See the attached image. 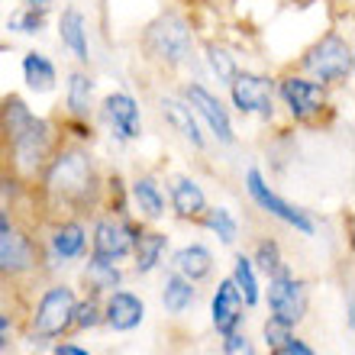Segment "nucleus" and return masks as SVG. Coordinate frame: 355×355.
<instances>
[{
	"label": "nucleus",
	"instance_id": "nucleus-30",
	"mask_svg": "<svg viewBox=\"0 0 355 355\" xmlns=\"http://www.w3.org/2000/svg\"><path fill=\"white\" fill-rule=\"evenodd\" d=\"M46 13L49 10H36V7H23L17 13H10L7 29L10 33H19V36H39L46 29Z\"/></svg>",
	"mask_w": 355,
	"mask_h": 355
},
{
	"label": "nucleus",
	"instance_id": "nucleus-37",
	"mask_svg": "<svg viewBox=\"0 0 355 355\" xmlns=\"http://www.w3.org/2000/svg\"><path fill=\"white\" fill-rule=\"evenodd\" d=\"M52 355H91V352L75 346V343H55V346H52Z\"/></svg>",
	"mask_w": 355,
	"mask_h": 355
},
{
	"label": "nucleus",
	"instance_id": "nucleus-29",
	"mask_svg": "<svg viewBox=\"0 0 355 355\" xmlns=\"http://www.w3.org/2000/svg\"><path fill=\"white\" fill-rule=\"evenodd\" d=\"M200 223H204L210 233L220 236L223 245H233L236 236H239V223H236V216L230 214L226 207H207L204 216H200Z\"/></svg>",
	"mask_w": 355,
	"mask_h": 355
},
{
	"label": "nucleus",
	"instance_id": "nucleus-13",
	"mask_svg": "<svg viewBox=\"0 0 355 355\" xmlns=\"http://www.w3.org/2000/svg\"><path fill=\"white\" fill-rule=\"evenodd\" d=\"M97 110H101V120L110 126L116 142L126 146V142H136L142 136V110L130 91H110Z\"/></svg>",
	"mask_w": 355,
	"mask_h": 355
},
{
	"label": "nucleus",
	"instance_id": "nucleus-38",
	"mask_svg": "<svg viewBox=\"0 0 355 355\" xmlns=\"http://www.w3.org/2000/svg\"><path fill=\"white\" fill-rule=\"evenodd\" d=\"M13 216H10V210L7 207H0V233H7V230H13Z\"/></svg>",
	"mask_w": 355,
	"mask_h": 355
},
{
	"label": "nucleus",
	"instance_id": "nucleus-4",
	"mask_svg": "<svg viewBox=\"0 0 355 355\" xmlns=\"http://www.w3.org/2000/svg\"><path fill=\"white\" fill-rule=\"evenodd\" d=\"M300 75L313 78L323 87H343L355 75V49L339 29H327L313 46L297 58Z\"/></svg>",
	"mask_w": 355,
	"mask_h": 355
},
{
	"label": "nucleus",
	"instance_id": "nucleus-28",
	"mask_svg": "<svg viewBox=\"0 0 355 355\" xmlns=\"http://www.w3.org/2000/svg\"><path fill=\"white\" fill-rule=\"evenodd\" d=\"M230 281L236 284V291H239V297H243L245 307H255V304L262 300V291H259V278H255V265H252V259H249V255H236Z\"/></svg>",
	"mask_w": 355,
	"mask_h": 355
},
{
	"label": "nucleus",
	"instance_id": "nucleus-2",
	"mask_svg": "<svg viewBox=\"0 0 355 355\" xmlns=\"http://www.w3.org/2000/svg\"><path fill=\"white\" fill-rule=\"evenodd\" d=\"M39 200L55 214H94L103 200V175L94 152L85 142H71L62 136L49 165L36 181Z\"/></svg>",
	"mask_w": 355,
	"mask_h": 355
},
{
	"label": "nucleus",
	"instance_id": "nucleus-39",
	"mask_svg": "<svg viewBox=\"0 0 355 355\" xmlns=\"http://www.w3.org/2000/svg\"><path fill=\"white\" fill-rule=\"evenodd\" d=\"M26 7H36V10H49L52 7V0H23Z\"/></svg>",
	"mask_w": 355,
	"mask_h": 355
},
{
	"label": "nucleus",
	"instance_id": "nucleus-6",
	"mask_svg": "<svg viewBox=\"0 0 355 355\" xmlns=\"http://www.w3.org/2000/svg\"><path fill=\"white\" fill-rule=\"evenodd\" d=\"M75 288H68V284H52L42 291V297L33 310V323H29L33 343H49V339L65 336L75 327Z\"/></svg>",
	"mask_w": 355,
	"mask_h": 355
},
{
	"label": "nucleus",
	"instance_id": "nucleus-11",
	"mask_svg": "<svg viewBox=\"0 0 355 355\" xmlns=\"http://www.w3.org/2000/svg\"><path fill=\"white\" fill-rule=\"evenodd\" d=\"M268 310L271 320L294 329L307 317V284L294 278L288 268H278L268 278Z\"/></svg>",
	"mask_w": 355,
	"mask_h": 355
},
{
	"label": "nucleus",
	"instance_id": "nucleus-9",
	"mask_svg": "<svg viewBox=\"0 0 355 355\" xmlns=\"http://www.w3.org/2000/svg\"><path fill=\"white\" fill-rule=\"evenodd\" d=\"M226 91H230V103L236 107V113L262 116V120L275 116V78L239 68L236 78L226 85Z\"/></svg>",
	"mask_w": 355,
	"mask_h": 355
},
{
	"label": "nucleus",
	"instance_id": "nucleus-20",
	"mask_svg": "<svg viewBox=\"0 0 355 355\" xmlns=\"http://www.w3.org/2000/svg\"><path fill=\"white\" fill-rule=\"evenodd\" d=\"M168 194H171V210H175L178 220H200V216H204L207 194L194 178H187V175L175 178Z\"/></svg>",
	"mask_w": 355,
	"mask_h": 355
},
{
	"label": "nucleus",
	"instance_id": "nucleus-32",
	"mask_svg": "<svg viewBox=\"0 0 355 355\" xmlns=\"http://www.w3.org/2000/svg\"><path fill=\"white\" fill-rule=\"evenodd\" d=\"M103 317H101V297L97 294H91V297L78 300L75 304V327L78 329H94L101 327Z\"/></svg>",
	"mask_w": 355,
	"mask_h": 355
},
{
	"label": "nucleus",
	"instance_id": "nucleus-23",
	"mask_svg": "<svg viewBox=\"0 0 355 355\" xmlns=\"http://www.w3.org/2000/svg\"><path fill=\"white\" fill-rule=\"evenodd\" d=\"M171 268L181 275V278L187 281H204L214 275V255H210V249L200 243H191V245H181L175 255H171Z\"/></svg>",
	"mask_w": 355,
	"mask_h": 355
},
{
	"label": "nucleus",
	"instance_id": "nucleus-7",
	"mask_svg": "<svg viewBox=\"0 0 355 355\" xmlns=\"http://www.w3.org/2000/svg\"><path fill=\"white\" fill-rule=\"evenodd\" d=\"M245 191H249V197H252V204L259 207V210H265V214L281 220V223H288L291 230H297L300 236L317 233V220L310 216V210H304V207L291 204V200H284L281 194H275L268 187V181H265L262 168L245 171Z\"/></svg>",
	"mask_w": 355,
	"mask_h": 355
},
{
	"label": "nucleus",
	"instance_id": "nucleus-36",
	"mask_svg": "<svg viewBox=\"0 0 355 355\" xmlns=\"http://www.w3.org/2000/svg\"><path fill=\"white\" fill-rule=\"evenodd\" d=\"M10 336H13V320H10L7 313L0 310V352L10 346Z\"/></svg>",
	"mask_w": 355,
	"mask_h": 355
},
{
	"label": "nucleus",
	"instance_id": "nucleus-1",
	"mask_svg": "<svg viewBox=\"0 0 355 355\" xmlns=\"http://www.w3.org/2000/svg\"><path fill=\"white\" fill-rule=\"evenodd\" d=\"M58 142L62 130L55 120L36 116L19 94L0 97V162L3 175H10L19 187H36Z\"/></svg>",
	"mask_w": 355,
	"mask_h": 355
},
{
	"label": "nucleus",
	"instance_id": "nucleus-17",
	"mask_svg": "<svg viewBox=\"0 0 355 355\" xmlns=\"http://www.w3.org/2000/svg\"><path fill=\"white\" fill-rule=\"evenodd\" d=\"M101 317L113 333H130L146 320V304L132 291H110L101 304Z\"/></svg>",
	"mask_w": 355,
	"mask_h": 355
},
{
	"label": "nucleus",
	"instance_id": "nucleus-26",
	"mask_svg": "<svg viewBox=\"0 0 355 355\" xmlns=\"http://www.w3.org/2000/svg\"><path fill=\"white\" fill-rule=\"evenodd\" d=\"M85 281L87 288H91V294H110V291H116L123 284V271L116 268V262H101V259H87L85 265Z\"/></svg>",
	"mask_w": 355,
	"mask_h": 355
},
{
	"label": "nucleus",
	"instance_id": "nucleus-27",
	"mask_svg": "<svg viewBox=\"0 0 355 355\" xmlns=\"http://www.w3.org/2000/svg\"><path fill=\"white\" fill-rule=\"evenodd\" d=\"M204 62H207V68H210V75L216 78V85H223V87L230 85L236 78V71H239L236 55L223 46V42H214V39L204 46Z\"/></svg>",
	"mask_w": 355,
	"mask_h": 355
},
{
	"label": "nucleus",
	"instance_id": "nucleus-35",
	"mask_svg": "<svg viewBox=\"0 0 355 355\" xmlns=\"http://www.w3.org/2000/svg\"><path fill=\"white\" fill-rule=\"evenodd\" d=\"M271 355H317V352H313V349H310L307 343H304V339L291 336L288 343H284V346L278 349V352H271Z\"/></svg>",
	"mask_w": 355,
	"mask_h": 355
},
{
	"label": "nucleus",
	"instance_id": "nucleus-33",
	"mask_svg": "<svg viewBox=\"0 0 355 355\" xmlns=\"http://www.w3.org/2000/svg\"><path fill=\"white\" fill-rule=\"evenodd\" d=\"M262 336H265V346H268V352H278V349L284 346V343H288L291 336H294V329L268 317V323L262 327Z\"/></svg>",
	"mask_w": 355,
	"mask_h": 355
},
{
	"label": "nucleus",
	"instance_id": "nucleus-24",
	"mask_svg": "<svg viewBox=\"0 0 355 355\" xmlns=\"http://www.w3.org/2000/svg\"><path fill=\"white\" fill-rule=\"evenodd\" d=\"M19 68H23V81H26L29 91H36V94L55 91L58 68H55V62H52L49 55H42V52H26L23 62H19Z\"/></svg>",
	"mask_w": 355,
	"mask_h": 355
},
{
	"label": "nucleus",
	"instance_id": "nucleus-31",
	"mask_svg": "<svg viewBox=\"0 0 355 355\" xmlns=\"http://www.w3.org/2000/svg\"><path fill=\"white\" fill-rule=\"evenodd\" d=\"M252 265L262 275H275L278 268H284V259H281V245L275 239H262V243L255 245V255H252Z\"/></svg>",
	"mask_w": 355,
	"mask_h": 355
},
{
	"label": "nucleus",
	"instance_id": "nucleus-21",
	"mask_svg": "<svg viewBox=\"0 0 355 355\" xmlns=\"http://www.w3.org/2000/svg\"><path fill=\"white\" fill-rule=\"evenodd\" d=\"M168 249V236L159 233V230H146L139 226V233H136V243H132V268L136 275H149L162 265V255Z\"/></svg>",
	"mask_w": 355,
	"mask_h": 355
},
{
	"label": "nucleus",
	"instance_id": "nucleus-19",
	"mask_svg": "<svg viewBox=\"0 0 355 355\" xmlns=\"http://www.w3.org/2000/svg\"><path fill=\"white\" fill-rule=\"evenodd\" d=\"M58 39L62 46L75 55V62L81 68H91V42H87V17L78 7H65L58 13Z\"/></svg>",
	"mask_w": 355,
	"mask_h": 355
},
{
	"label": "nucleus",
	"instance_id": "nucleus-10",
	"mask_svg": "<svg viewBox=\"0 0 355 355\" xmlns=\"http://www.w3.org/2000/svg\"><path fill=\"white\" fill-rule=\"evenodd\" d=\"M181 97H184L187 107L194 110V116L204 123L207 132H210L220 146H233L236 130H233V120H230V107H226L210 87L200 85V81H187V85L181 87Z\"/></svg>",
	"mask_w": 355,
	"mask_h": 355
},
{
	"label": "nucleus",
	"instance_id": "nucleus-14",
	"mask_svg": "<svg viewBox=\"0 0 355 355\" xmlns=\"http://www.w3.org/2000/svg\"><path fill=\"white\" fill-rule=\"evenodd\" d=\"M87 252V226L81 223V216H62L52 223V233H49V255L55 262L68 265L85 259Z\"/></svg>",
	"mask_w": 355,
	"mask_h": 355
},
{
	"label": "nucleus",
	"instance_id": "nucleus-15",
	"mask_svg": "<svg viewBox=\"0 0 355 355\" xmlns=\"http://www.w3.org/2000/svg\"><path fill=\"white\" fill-rule=\"evenodd\" d=\"M159 110H162V120L168 123L187 146H194L197 152L207 149V136H204V130H200V120L194 116V110L187 107V101L181 94H165L159 101Z\"/></svg>",
	"mask_w": 355,
	"mask_h": 355
},
{
	"label": "nucleus",
	"instance_id": "nucleus-18",
	"mask_svg": "<svg viewBox=\"0 0 355 355\" xmlns=\"http://www.w3.org/2000/svg\"><path fill=\"white\" fill-rule=\"evenodd\" d=\"M210 320H214V327L220 336H230V333H236V329L243 327L245 304L230 278H223L216 284V294H214V300H210Z\"/></svg>",
	"mask_w": 355,
	"mask_h": 355
},
{
	"label": "nucleus",
	"instance_id": "nucleus-25",
	"mask_svg": "<svg viewBox=\"0 0 355 355\" xmlns=\"http://www.w3.org/2000/svg\"><path fill=\"white\" fill-rule=\"evenodd\" d=\"M194 300H197L194 281L181 278L178 271L165 275V284H162V304H165V310H168V313H184Z\"/></svg>",
	"mask_w": 355,
	"mask_h": 355
},
{
	"label": "nucleus",
	"instance_id": "nucleus-12",
	"mask_svg": "<svg viewBox=\"0 0 355 355\" xmlns=\"http://www.w3.org/2000/svg\"><path fill=\"white\" fill-rule=\"evenodd\" d=\"M142 223H130L126 216H97V223L91 230V259L101 262H120L132 252L136 233Z\"/></svg>",
	"mask_w": 355,
	"mask_h": 355
},
{
	"label": "nucleus",
	"instance_id": "nucleus-8",
	"mask_svg": "<svg viewBox=\"0 0 355 355\" xmlns=\"http://www.w3.org/2000/svg\"><path fill=\"white\" fill-rule=\"evenodd\" d=\"M42 259H46V249L39 245V239L33 233L17 230V226L0 233V278H29V275H36L42 268Z\"/></svg>",
	"mask_w": 355,
	"mask_h": 355
},
{
	"label": "nucleus",
	"instance_id": "nucleus-3",
	"mask_svg": "<svg viewBox=\"0 0 355 355\" xmlns=\"http://www.w3.org/2000/svg\"><path fill=\"white\" fill-rule=\"evenodd\" d=\"M139 49L142 58L149 65H155L159 71H168V75L181 71V68L194 62V49H197L194 26H191V19L181 10H162L159 17L142 29Z\"/></svg>",
	"mask_w": 355,
	"mask_h": 355
},
{
	"label": "nucleus",
	"instance_id": "nucleus-16",
	"mask_svg": "<svg viewBox=\"0 0 355 355\" xmlns=\"http://www.w3.org/2000/svg\"><path fill=\"white\" fill-rule=\"evenodd\" d=\"M97 81L87 68H71L65 81V116L91 123L97 113Z\"/></svg>",
	"mask_w": 355,
	"mask_h": 355
},
{
	"label": "nucleus",
	"instance_id": "nucleus-34",
	"mask_svg": "<svg viewBox=\"0 0 355 355\" xmlns=\"http://www.w3.org/2000/svg\"><path fill=\"white\" fill-rule=\"evenodd\" d=\"M223 355H255V346L252 339L245 336V333H230V336H223Z\"/></svg>",
	"mask_w": 355,
	"mask_h": 355
},
{
	"label": "nucleus",
	"instance_id": "nucleus-22",
	"mask_svg": "<svg viewBox=\"0 0 355 355\" xmlns=\"http://www.w3.org/2000/svg\"><path fill=\"white\" fill-rule=\"evenodd\" d=\"M130 200L136 204V210H139L146 220H162L165 216V194H162L159 187V178L155 175H136L130 181Z\"/></svg>",
	"mask_w": 355,
	"mask_h": 355
},
{
	"label": "nucleus",
	"instance_id": "nucleus-5",
	"mask_svg": "<svg viewBox=\"0 0 355 355\" xmlns=\"http://www.w3.org/2000/svg\"><path fill=\"white\" fill-rule=\"evenodd\" d=\"M275 97L281 107L288 110V116L300 126H317L320 116L329 110V87H323L313 78L300 75V71H288L275 81Z\"/></svg>",
	"mask_w": 355,
	"mask_h": 355
}]
</instances>
